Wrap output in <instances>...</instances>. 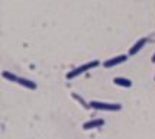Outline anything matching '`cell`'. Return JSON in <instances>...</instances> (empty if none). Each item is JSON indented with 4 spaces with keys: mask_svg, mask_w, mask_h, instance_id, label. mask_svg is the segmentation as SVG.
Returning a JSON list of instances; mask_svg holds the SVG:
<instances>
[{
    "mask_svg": "<svg viewBox=\"0 0 155 139\" xmlns=\"http://www.w3.org/2000/svg\"><path fill=\"white\" fill-rule=\"evenodd\" d=\"M2 75H3V78H6L7 81L16 83V84L25 87V88H28V90H36V88H38V86H36L35 81H32V80H29V78H25V77H19V75L10 73V71H3Z\"/></svg>",
    "mask_w": 155,
    "mask_h": 139,
    "instance_id": "6da1fadb",
    "label": "cell"
},
{
    "mask_svg": "<svg viewBox=\"0 0 155 139\" xmlns=\"http://www.w3.org/2000/svg\"><path fill=\"white\" fill-rule=\"evenodd\" d=\"M99 65H100V62H99L97 60L88 61V62L83 64V65H78V67H75V68H73V70H70V71L65 74V78L67 80H74V78H77L78 75L87 73V71H90V70H93V68H96V67H99Z\"/></svg>",
    "mask_w": 155,
    "mask_h": 139,
    "instance_id": "7a4b0ae2",
    "label": "cell"
},
{
    "mask_svg": "<svg viewBox=\"0 0 155 139\" xmlns=\"http://www.w3.org/2000/svg\"><path fill=\"white\" fill-rule=\"evenodd\" d=\"M90 107L94 110H103V112H119V110H122L120 103H106V101H99V100H91Z\"/></svg>",
    "mask_w": 155,
    "mask_h": 139,
    "instance_id": "3957f363",
    "label": "cell"
},
{
    "mask_svg": "<svg viewBox=\"0 0 155 139\" xmlns=\"http://www.w3.org/2000/svg\"><path fill=\"white\" fill-rule=\"evenodd\" d=\"M129 58V55L126 54H120V55H116V57H112V58H107V60L103 62V67L106 68V70H110V68H113V67H117L123 64V62H126Z\"/></svg>",
    "mask_w": 155,
    "mask_h": 139,
    "instance_id": "277c9868",
    "label": "cell"
},
{
    "mask_svg": "<svg viewBox=\"0 0 155 139\" xmlns=\"http://www.w3.org/2000/svg\"><path fill=\"white\" fill-rule=\"evenodd\" d=\"M147 44H148V39H147V38H139V39L136 41L134 45L129 48L128 55H129V57H135L136 54L139 52V51H141V49H142V48H143L145 45H147Z\"/></svg>",
    "mask_w": 155,
    "mask_h": 139,
    "instance_id": "5b68a950",
    "label": "cell"
},
{
    "mask_svg": "<svg viewBox=\"0 0 155 139\" xmlns=\"http://www.w3.org/2000/svg\"><path fill=\"white\" fill-rule=\"evenodd\" d=\"M104 126V119H91L83 123V129L84 131H91V129H97Z\"/></svg>",
    "mask_w": 155,
    "mask_h": 139,
    "instance_id": "8992f818",
    "label": "cell"
},
{
    "mask_svg": "<svg viewBox=\"0 0 155 139\" xmlns=\"http://www.w3.org/2000/svg\"><path fill=\"white\" fill-rule=\"evenodd\" d=\"M113 84L123 87V88H129V87H132V81L129 78H125V77H115L113 78Z\"/></svg>",
    "mask_w": 155,
    "mask_h": 139,
    "instance_id": "52a82bcc",
    "label": "cell"
},
{
    "mask_svg": "<svg viewBox=\"0 0 155 139\" xmlns=\"http://www.w3.org/2000/svg\"><path fill=\"white\" fill-rule=\"evenodd\" d=\"M73 99L77 100V101H78V103H80V104L84 107V109H91V107H90V103H87V101L83 99V97H80V96H78L77 93H73Z\"/></svg>",
    "mask_w": 155,
    "mask_h": 139,
    "instance_id": "ba28073f",
    "label": "cell"
},
{
    "mask_svg": "<svg viewBox=\"0 0 155 139\" xmlns=\"http://www.w3.org/2000/svg\"><path fill=\"white\" fill-rule=\"evenodd\" d=\"M151 61L155 64V51H154V54H152V57H151Z\"/></svg>",
    "mask_w": 155,
    "mask_h": 139,
    "instance_id": "9c48e42d",
    "label": "cell"
},
{
    "mask_svg": "<svg viewBox=\"0 0 155 139\" xmlns=\"http://www.w3.org/2000/svg\"><path fill=\"white\" fill-rule=\"evenodd\" d=\"M154 81H155V75H154Z\"/></svg>",
    "mask_w": 155,
    "mask_h": 139,
    "instance_id": "30bf717a",
    "label": "cell"
}]
</instances>
